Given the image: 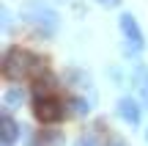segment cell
Masks as SVG:
<instances>
[{
    "instance_id": "obj_1",
    "label": "cell",
    "mask_w": 148,
    "mask_h": 146,
    "mask_svg": "<svg viewBox=\"0 0 148 146\" xmlns=\"http://www.w3.org/2000/svg\"><path fill=\"white\" fill-rule=\"evenodd\" d=\"M33 64H36V55L27 53L22 47H11L8 53L3 55V77L5 80H22L33 72Z\"/></svg>"
},
{
    "instance_id": "obj_2",
    "label": "cell",
    "mask_w": 148,
    "mask_h": 146,
    "mask_svg": "<svg viewBox=\"0 0 148 146\" xmlns=\"http://www.w3.org/2000/svg\"><path fill=\"white\" fill-rule=\"evenodd\" d=\"M22 17H25L33 28H38V30H44V33H55L58 30V22H60L58 14H55L49 6L38 3V0H27V3L22 6Z\"/></svg>"
},
{
    "instance_id": "obj_3",
    "label": "cell",
    "mask_w": 148,
    "mask_h": 146,
    "mask_svg": "<svg viewBox=\"0 0 148 146\" xmlns=\"http://www.w3.org/2000/svg\"><path fill=\"white\" fill-rule=\"evenodd\" d=\"M33 116L41 124H55V121H60L66 116V110H63L58 97H38L36 105H33Z\"/></svg>"
},
{
    "instance_id": "obj_4",
    "label": "cell",
    "mask_w": 148,
    "mask_h": 146,
    "mask_svg": "<svg viewBox=\"0 0 148 146\" xmlns=\"http://www.w3.org/2000/svg\"><path fill=\"white\" fill-rule=\"evenodd\" d=\"M121 33H123V39H126L129 53H140V50H143L145 39H143V30H140L137 19H134L132 14H121Z\"/></svg>"
},
{
    "instance_id": "obj_5",
    "label": "cell",
    "mask_w": 148,
    "mask_h": 146,
    "mask_svg": "<svg viewBox=\"0 0 148 146\" xmlns=\"http://www.w3.org/2000/svg\"><path fill=\"white\" fill-rule=\"evenodd\" d=\"M55 88H58V77L52 72H44V75L33 77V97H55Z\"/></svg>"
},
{
    "instance_id": "obj_6",
    "label": "cell",
    "mask_w": 148,
    "mask_h": 146,
    "mask_svg": "<svg viewBox=\"0 0 148 146\" xmlns=\"http://www.w3.org/2000/svg\"><path fill=\"white\" fill-rule=\"evenodd\" d=\"M118 116H121L126 124H140V108H137V102L129 99V97H123L121 102H118Z\"/></svg>"
},
{
    "instance_id": "obj_7",
    "label": "cell",
    "mask_w": 148,
    "mask_h": 146,
    "mask_svg": "<svg viewBox=\"0 0 148 146\" xmlns=\"http://www.w3.org/2000/svg\"><path fill=\"white\" fill-rule=\"evenodd\" d=\"M16 138H19V124L11 116H3L0 119V141L8 146V143H16Z\"/></svg>"
},
{
    "instance_id": "obj_8",
    "label": "cell",
    "mask_w": 148,
    "mask_h": 146,
    "mask_svg": "<svg viewBox=\"0 0 148 146\" xmlns=\"http://www.w3.org/2000/svg\"><path fill=\"white\" fill-rule=\"evenodd\" d=\"M22 102H25V91H22L19 86H11L8 91L3 94V108H5V110H14V108H19Z\"/></svg>"
},
{
    "instance_id": "obj_9",
    "label": "cell",
    "mask_w": 148,
    "mask_h": 146,
    "mask_svg": "<svg viewBox=\"0 0 148 146\" xmlns=\"http://www.w3.org/2000/svg\"><path fill=\"white\" fill-rule=\"evenodd\" d=\"M88 102H85V99H79V97H71L69 99V113L71 116H88Z\"/></svg>"
},
{
    "instance_id": "obj_10",
    "label": "cell",
    "mask_w": 148,
    "mask_h": 146,
    "mask_svg": "<svg viewBox=\"0 0 148 146\" xmlns=\"http://www.w3.org/2000/svg\"><path fill=\"white\" fill-rule=\"evenodd\" d=\"M33 141L36 143H55V141H63V135H60L58 130H44V132H38Z\"/></svg>"
},
{
    "instance_id": "obj_11",
    "label": "cell",
    "mask_w": 148,
    "mask_h": 146,
    "mask_svg": "<svg viewBox=\"0 0 148 146\" xmlns=\"http://www.w3.org/2000/svg\"><path fill=\"white\" fill-rule=\"evenodd\" d=\"M8 25H11V11L3 8V28H5V30H8Z\"/></svg>"
},
{
    "instance_id": "obj_12",
    "label": "cell",
    "mask_w": 148,
    "mask_h": 146,
    "mask_svg": "<svg viewBox=\"0 0 148 146\" xmlns=\"http://www.w3.org/2000/svg\"><path fill=\"white\" fill-rule=\"evenodd\" d=\"M96 3H101V6H107V8H112V6H118L121 0H96Z\"/></svg>"
},
{
    "instance_id": "obj_13",
    "label": "cell",
    "mask_w": 148,
    "mask_h": 146,
    "mask_svg": "<svg viewBox=\"0 0 148 146\" xmlns=\"http://www.w3.org/2000/svg\"><path fill=\"white\" fill-rule=\"evenodd\" d=\"M143 97H145V102H148V80L143 83Z\"/></svg>"
}]
</instances>
